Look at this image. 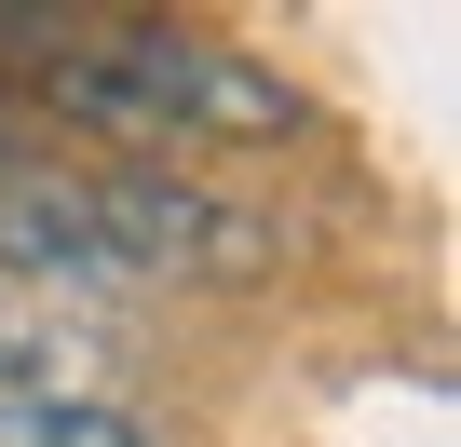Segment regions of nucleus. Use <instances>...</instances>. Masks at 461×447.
Listing matches in <instances>:
<instances>
[{"label":"nucleus","mask_w":461,"mask_h":447,"mask_svg":"<svg viewBox=\"0 0 461 447\" xmlns=\"http://www.w3.org/2000/svg\"><path fill=\"white\" fill-rule=\"evenodd\" d=\"M55 109H82L95 136H122L136 163L163 149H285L299 136V95L230 55V41H190V28H109V41H68L41 68Z\"/></svg>","instance_id":"nucleus-1"},{"label":"nucleus","mask_w":461,"mask_h":447,"mask_svg":"<svg viewBox=\"0 0 461 447\" xmlns=\"http://www.w3.org/2000/svg\"><path fill=\"white\" fill-rule=\"evenodd\" d=\"M82 190H95V231H109V272L122 285H258L285 258V231L258 203H230V190H203L176 163H109Z\"/></svg>","instance_id":"nucleus-2"},{"label":"nucleus","mask_w":461,"mask_h":447,"mask_svg":"<svg viewBox=\"0 0 461 447\" xmlns=\"http://www.w3.org/2000/svg\"><path fill=\"white\" fill-rule=\"evenodd\" d=\"M109 393V326H82L68 299L41 312H0V420H55Z\"/></svg>","instance_id":"nucleus-3"},{"label":"nucleus","mask_w":461,"mask_h":447,"mask_svg":"<svg viewBox=\"0 0 461 447\" xmlns=\"http://www.w3.org/2000/svg\"><path fill=\"white\" fill-rule=\"evenodd\" d=\"M0 447H163L122 393H95V407H55V420H0Z\"/></svg>","instance_id":"nucleus-4"}]
</instances>
